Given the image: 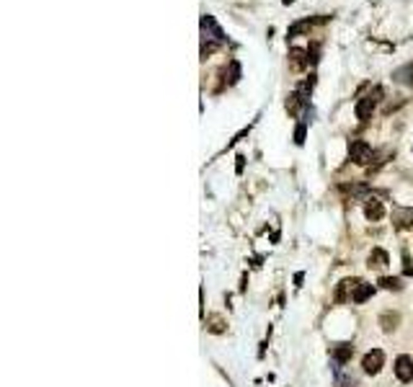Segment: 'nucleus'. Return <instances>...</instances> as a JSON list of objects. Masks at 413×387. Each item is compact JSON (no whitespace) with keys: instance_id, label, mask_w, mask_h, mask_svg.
I'll return each instance as SVG.
<instances>
[{"instance_id":"nucleus-1","label":"nucleus","mask_w":413,"mask_h":387,"mask_svg":"<svg viewBox=\"0 0 413 387\" xmlns=\"http://www.w3.org/2000/svg\"><path fill=\"white\" fill-rule=\"evenodd\" d=\"M380 98H382V88H372L364 98H359V103H356V119L359 122H367L369 116H372V111L377 108Z\"/></svg>"},{"instance_id":"nucleus-2","label":"nucleus","mask_w":413,"mask_h":387,"mask_svg":"<svg viewBox=\"0 0 413 387\" xmlns=\"http://www.w3.org/2000/svg\"><path fill=\"white\" fill-rule=\"evenodd\" d=\"M349 158H351L356 165H369L372 158H375V152H372V147H369L364 140H351V142H349Z\"/></svg>"},{"instance_id":"nucleus-3","label":"nucleus","mask_w":413,"mask_h":387,"mask_svg":"<svg viewBox=\"0 0 413 387\" xmlns=\"http://www.w3.org/2000/svg\"><path fill=\"white\" fill-rule=\"evenodd\" d=\"M382 364H385V354L380 351V348H372V351H367L364 359H362V367H364L367 374H377L382 369Z\"/></svg>"},{"instance_id":"nucleus-4","label":"nucleus","mask_w":413,"mask_h":387,"mask_svg":"<svg viewBox=\"0 0 413 387\" xmlns=\"http://www.w3.org/2000/svg\"><path fill=\"white\" fill-rule=\"evenodd\" d=\"M395 377L400 379V382H410L413 379V359L410 356H398L395 359Z\"/></svg>"},{"instance_id":"nucleus-5","label":"nucleus","mask_w":413,"mask_h":387,"mask_svg":"<svg viewBox=\"0 0 413 387\" xmlns=\"http://www.w3.org/2000/svg\"><path fill=\"white\" fill-rule=\"evenodd\" d=\"M351 354H354V346L351 343H336L333 348H330V356H333V364H346L349 359H351Z\"/></svg>"},{"instance_id":"nucleus-6","label":"nucleus","mask_w":413,"mask_h":387,"mask_svg":"<svg viewBox=\"0 0 413 387\" xmlns=\"http://www.w3.org/2000/svg\"><path fill=\"white\" fill-rule=\"evenodd\" d=\"M364 214H367V219H372V222L382 219V214H385L382 202H380V199H375V197H369V199L364 202Z\"/></svg>"},{"instance_id":"nucleus-7","label":"nucleus","mask_w":413,"mask_h":387,"mask_svg":"<svg viewBox=\"0 0 413 387\" xmlns=\"http://www.w3.org/2000/svg\"><path fill=\"white\" fill-rule=\"evenodd\" d=\"M388 263H390V256L382 248H372V253L367 256V266L369 268H385Z\"/></svg>"},{"instance_id":"nucleus-8","label":"nucleus","mask_w":413,"mask_h":387,"mask_svg":"<svg viewBox=\"0 0 413 387\" xmlns=\"http://www.w3.org/2000/svg\"><path fill=\"white\" fill-rule=\"evenodd\" d=\"M372 294H375V287H372V284H364V282H359V284H356V289L351 292V302H354V305H362V302H367Z\"/></svg>"},{"instance_id":"nucleus-9","label":"nucleus","mask_w":413,"mask_h":387,"mask_svg":"<svg viewBox=\"0 0 413 387\" xmlns=\"http://www.w3.org/2000/svg\"><path fill=\"white\" fill-rule=\"evenodd\" d=\"M393 222H395V227H400V230H410V227H413V209H395Z\"/></svg>"},{"instance_id":"nucleus-10","label":"nucleus","mask_w":413,"mask_h":387,"mask_svg":"<svg viewBox=\"0 0 413 387\" xmlns=\"http://www.w3.org/2000/svg\"><path fill=\"white\" fill-rule=\"evenodd\" d=\"M289 60H292V67L295 70H302V67H307L310 65V57H307V52L305 49H292V52H289Z\"/></svg>"},{"instance_id":"nucleus-11","label":"nucleus","mask_w":413,"mask_h":387,"mask_svg":"<svg viewBox=\"0 0 413 387\" xmlns=\"http://www.w3.org/2000/svg\"><path fill=\"white\" fill-rule=\"evenodd\" d=\"M305 103H307L305 93H302V91H297V93H292V96L287 98V111H289V114H297V111H300Z\"/></svg>"},{"instance_id":"nucleus-12","label":"nucleus","mask_w":413,"mask_h":387,"mask_svg":"<svg viewBox=\"0 0 413 387\" xmlns=\"http://www.w3.org/2000/svg\"><path fill=\"white\" fill-rule=\"evenodd\" d=\"M398 323H400V315L398 313H385L382 318H380V325H382V330H395L398 328Z\"/></svg>"},{"instance_id":"nucleus-13","label":"nucleus","mask_w":413,"mask_h":387,"mask_svg":"<svg viewBox=\"0 0 413 387\" xmlns=\"http://www.w3.org/2000/svg\"><path fill=\"white\" fill-rule=\"evenodd\" d=\"M206 328H210L212 333H222L225 330V320L220 315H210V318H206Z\"/></svg>"},{"instance_id":"nucleus-14","label":"nucleus","mask_w":413,"mask_h":387,"mask_svg":"<svg viewBox=\"0 0 413 387\" xmlns=\"http://www.w3.org/2000/svg\"><path fill=\"white\" fill-rule=\"evenodd\" d=\"M380 287H385V289H403V284H400V279L398 277H382L380 279Z\"/></svg>"},{"instance_id":"nucleus-15","label":"nucleus","mask_w":413,"mask_h":387,"mask_svg":"<svg viewBox=\"0 0 413 387\" xmlns=\"http://www.w3.org/2000/svg\"><path fill=\"white\" fill-rule=\"evenodd\" d=\"M302 140H305V127L300 124V127H297V132H295V142H297V145H302Z\"/></svg>"}]
</instances>
